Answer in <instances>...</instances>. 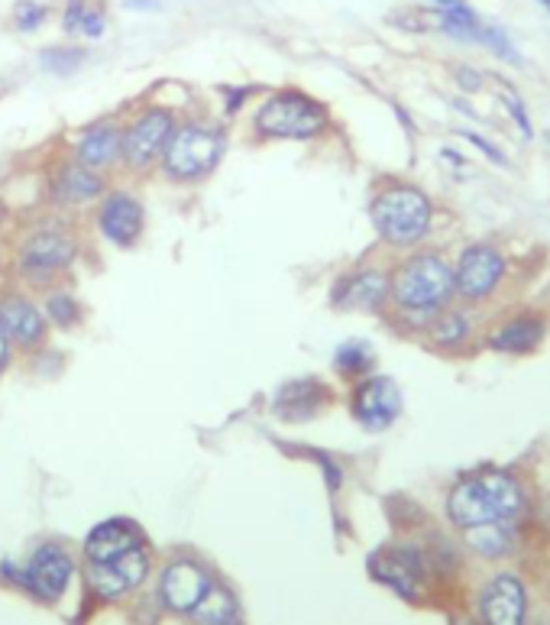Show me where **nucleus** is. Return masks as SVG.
I'll use <instances>...</instances> for the list:
<instances>
[{
    "mask_svg": "<svg viewBox=\"0 0 550 625\" xmlns=\"http://www.w3.org/2000/svg\"><path fill=\"white\" fill-rule=\"evenodd\" d=\"M522 509H525V490L512 473L502 470H482L463 477L447 493V519L460 531L489 521H512Z\"/></svg>",
    "mask_w": 550,
    "mask_h": 625,
    "instance_id": "f257e3e1",
    "label": "nucleus"
},
{
    "mask_svg": "<svg viewBox=\"0 0 550 625\" xmlns=\"http://www.w3.org/2000/svg\"><path fill=\"white\" fill-rule=\"evenodd\" d=\"M389 299L399 312H443L453 299V266L440 253H415L395 266L389 276Z\"/></svg>",
    "mask_w": 550,
    "mask_h": 625,
    "instance_id": "f03ea898",
    "label": "nucleus"
},
{
    "mask_svg": "<svg viewBox=\"0 0 550 625\" xmlns=\"http://www.w3.org/2000/svg\"><path fill=\"white\" fill-rule=\"evenodd\" d=\"M369 214H372L376 233L389 247L408 250V247H418L428 237L431 220H435V205L415 185H392V189L376 195Z\"/></svg>",
    "mask_w": 550,
    "mask_h": 625,
    "instance_id": "7ed1b4c3",
    "label": "nucleus"
},
{
    "mask_svg": "<svg viewBox=\"0 0 550 625\" xmlns=\"http://www.w3.org/2000/svg\"><path fill=\"white\" fill-rule=\"evenodd\" d=\"M328 127V110L302 92H279L256 113V130L272 140H311Z\"/></svg>",
    "mask_w": 550,
    "mask_h": 625,
    "instance_id": "20e7f679",
    "label": "nucleus"
},
{
    "mask_svg": "<svg viewBox=\"0 0 550 625\" xmlns=\"http://www.w3.org/2000/svg\"><path fill=\"white\" fill-rule=\"evenodd\" d=\"M223 156V133L211 127H182L166 146V172L172 179H201Z\"/></svg>",
    "mask_w": 550,
    "mask_h": 625,
    "instance_id": "39448f33",
    "label": "nucleus"
},
{
    "mask_svg": "<svg viewBox=\"0 0 550 625\" xmlns=\"http://www.w3.org/2000/svg\"><path fill=\"white\" fill-rule=\"evenodd\" d=\"M505 276V256L492 243H469L453 266V289L460 302H486Z\"/></svg>",
    "mask_w": 550,
    "mask_h": 625,
    "instance_id": "423d86ee",
    "label": "nucleus"
},
{
    "mask_svg": "<svg viewBox=\"0 0 550 625\" xmlns=\"http://www.w3.org/2000/svg\"><path fill=\"white\" fill-rule=\"evenodd\" d=\"M369 570L372 577L389 587L392 593H399L408 603H418L425 597V584H428V557L412 548V544H399L389 551H379L369 557Z\"/></svg>",
    "mask_w": 550,
    "mask_h": 625,
    "instance_id": "0eeeda50",
    "label": "nucleus"
},
{
    "mask_svg": "<svg viewBox=\"0 0 550 625\" xmlns=\"http://www.w3.org/2000/svg\"><path fill=\"white\" fill-rule=\"evenodd\" d=\"M172 133H175V120L169 110H159V107L143 110L133 120V127L123 133V159L139 172L149 169L159 156H166Z\"/></svg>",
    "mask_w": 550,
    "mask_h": 625,
    "instance_id": "6e6552de",
    "label": "nucleus"
},
{
    "mask_svg": "<svg viewBox=\"0 0 550 625\" xmlns=\"http://www.w3.org/2000/svg\"><path fill=\"white\" fill-rule=\"evenodd\" d=\"M479 623L482 625H525L528 620V590L515 574H496L479 590Z\"/></svg>",
    "mask_w": 550,
    "mask_h": 625,
    "instance_id": "1a4fd4ad",
    "label": "nucleus"
},
{
    "mask_svg": "<svg viewBox=\"0 0 550 625\" xmlns=\"http://www.w3.org/2000/svg\"><path fill=\"white\" fill-rule=\"evenodd\" d=\"M350 409L366 431H386L389 424H395V418L402 416V389L389 376H366L353 389Z\"/></svg>",
    "mask_w": 550,
    "mask_h": 625,
    "instance_id": "9d476101",
    "label": "nucleus"
},
{
    "mask_svg": "<svg viewBox=\"0 0 550 625\" xmlns=\"http://www.w3.org/2000/svg\"><path fill=\"white\" fill-rule=\"evenodd\" d=\"M72 260H75V243H72V237H65L59 230H39L20 250L23 276H29L36 283H46L49 276L65 269Z\"/></svg>",
    "mask_w": 550,
    "mask_h": 625,
    "instance_id": "9b49d317",
    "label": "nucleus"
},
{
    "mask_svg": "<svg viewBox=\"0 0 550 625\" xmlns=\"http://www.w3.org/2000/svg\"><path fill=\"white\" fill-rule=\"evenodd\" d=\"M72 574H75L72 557H69L59 544H42V548L33 554V561H29L26 574L20 577V584H23L29 593H36L39 600H49V603H52V600H59V597L65 593Z\"/></svg>",
    "mask_w": 550,
    "mask_h": 625,
    "instance_id": "f8f14e48",
    "label": "nucleus"
},
{
    "mask_svg": "<svg viewBox=\"0 0 550 625\" xmlns=\"http://www.w3.org/2000/svg\"><path fill=\"white\" fill-rule=\"evenodd\" d=\"M211 587H215V584H211V574H208L201 564H195V561H175V564L166 567L159 593H162V603H166L172 613H192V610L205 600V593H208Z\"/></svg>",
    "mask_w": 550,
    "mask_h": 625,
    "instance_id": "ddd939ff",
    "label": "nucleus"
},
{
    "mask_svg": "<svg viewBox=\"0 0 550 625\" xmlns=\"http://www.w3.org/2000/svg\"><path fill=\"white\" fill-rule=\"evenodd\" d=\"M389 302V276L376 266L356 269L333 289V305L343 312H379Z\"/></svg>",
    "mask_w": 550,
    "mask_h": 625,
    "instance_id": "4468645a",
    "label": "nucleus"
},
{
    "mask_svg": "<svg viewBox=\"0 0 550 625\" xmlns=\"http://www.w3.org/2000/svg\"><path fill=\"white\" fill-rule=\"evenodd\" d=\"M98 227H101V233L108 237L110 243L130 247L139 237V230H143V208H139V202L133 195H126V192H113L108 202H105L101 214H98Z\"/></svg>",
    "mask_w": 550,
    "mask_h": 625,
    "instance_id": "2eb2a0df",
    "label": "nucleus"
},
{
    "mask_svg": "<svg viewBox=\"0 0 550 625\" xmlns=\"http://www.w3.org/2000/svg\"><path fill=\"white\" fill-rule=\"evenodd\" d=\"M328 386L318 383V380H295L289 386L279 389L276 396V416L285 418V421H308L315 418L325 406H328Z\"/></svg>",
    "mask_w": 550,
    "mask_h": 625,
    "instance_id": "dca6fc26",
    "label": "nucleus"
},
{
    "mask_svg": "<svg viewBox=\"0 0 550 625\" xmlns=\"http://www.w3.org/2000/svg\"><path fill=\"white\" fill-rule=\"evenodd\" d=\"M136 544H143L136 525H130V521L123 519H110L101 521L98 528H91V534L85 541V554H88L91 564H105V561L120 557L123 551H130Z\"/></svg>",
    "mask_w": 550,
    "mask_h": 625,
    "instance_id": "f3484780",
    "label": "nucleus"
},
{
    "mask_svg": "<svg viewBox=\"0 0 550 625\" xmlns=\"http://www.w3.org/2000/svg\"><path fill=\"white\" fill-rule=\"evenodd\" d=\"M0 324L7 330V337L20 347H36L46 334V321L42 314L36 312L33 302L20 299V296H10L0 302Z\"/></svg>",
    "mask_w": 550,
    "mask_h": 625,
    "instance_id": "a211bd4d",
    "label": "nucleus"
},
{
    "mask_svg": "<svg viewBox=\"0 0 550 625\" xmlns=\"http://www.w3.org/2000/svg\"><path fill=\"white\" fill-rule=\"evenodd\" d=\"M105 192V182L95 169H88L85 163H69L62 166L59 179H56V199L65 205H85L91 199H98Z\"/></svg>",
    "mask_w": 550,
    "mask_h": 625,
    "instance_id": "6ab92c4d",
    "label": "nucleus"
},
{
    "mask_svg": "<svg viewBox=\"0 0 550 625\" xmlns=\"http://www.w3.org/2000/svg\"><path fill=\"white\" fill-rule=\"evenodd\" d=\"M545 334H548V327H545V321L538 314H522V317H515V321H509L505 327L496 330L492 350H499V353H528L545 340Z\"/></svg>",
    "mask_w": 550,
    "mask_h": 625,
    "instance_id": "aec40b11",
    "label": "nucleus"
},
{
    "mask_svg": "<svg viewBox=\"0 0 550 625\" xmlns=\"http://www.w3.org/2000/svg\"><path fill=\"white\" fill-rule=\"evenodd\" d=\"M123 156V133L113 123H101L95 130H88L78 143V159L88 169H101V166H113Z\"/></svg>",
    "mask_w": 550,
    "mask_h": 625,
    "instance_id": "412c9836",
    "label": "nucleus"
},
{
    "mask_svg": "<svg viewBox=\"0 0 550 625\" xmlns=\"http://www.w3.org/2000/svg\"><path fill=\"white\" fill-rule=\"evenodd\" d=\"M466 534V544L479 554V557H505L512 551V525L509 521H489V525H479V528H469L463 531Z\"/></svg>",
    "mask_w": 550,
    "mask_h": 625,
    "instance_id": "4be33fe9",
    "label": "nucleus"
},
{
    "mask_svg": "<svg viewBox=\"0 0 550 625\" xmlns=\"http://www.w3.org/2000/svg\"><path fill=\"white\" fill-rule=\"evenodd\" d=\"M482 23H486V20H479V13H476L469 3H460V7L438 10V29L443 33V36L456 39V43H476V39H479Z\"/></svg>",
    "mask_w": 550,
    "mask_h": 625,
    "instance_id": "5701e85b",
    "label": "nucleus"
},
{
    "mask_svg": "<svg viewBox=\"0 0 550 625\" xmlns=\"http://www.w3.org/2000/svg\"><path fill=\"white\" fill-rule=\"evenodd\" d=\"M192 616L201 625H233L236 623V600H233L230 590L211 587L205 593V600L192 610Z\"/></svg>",
    "mask_w": 550,
    "mask_h": 625,
    "instance_id": "b1692460",
    "label": "nucleus"
},
{
    "mask_svg": "<svg viewBox=\"0 0 550 625\" xmlns=\"http://www.w3.org/2000/svg\"><path fill=\"white\" fill-rule=\"evenodd\" d=\"M466 337H469V314L460 309H450V312L443 309L428 327V340L435 347H460Z\"/></svg>",
    "mask_w": 550,
    "mask_h": 625,
    "instance_id": "393cba45",
    "label": "nucleus"
},
{
    "mask_svg": "<svg viewBox=\"0 0 550 625\" xmlns=\"http://www.w3.org/2000/svg\"><path fill=\"white\" fill-rule=\"evenodd\" d=\"M372 363H376V353H372V347H369L366 340H346V344H340L337 353H333V366H337V373L346 376V380L366 376V373L372 370Z\"/></svg>",
    "mask_w": 550,
    "mask_h": 625,
    "instance_id": "a878e982",
    "label": "nucleus"
},
{
    "mask_svg": "<svg viewBox=\"0 0 550 625\" xmlns=\"http://www.w3.org/2000/svg\"><path fill=\"white\" fill-rule=\"evenodd\" d=\"M113 564V570L123 577V584L133 590V587H139L143 580H146V574H149V557H146V551H143V544H136V548H130V551H123L120 557H113L108 561Z\"/></svg>",
    "mask_w": 550,
    "mask_h": 625,
    "instance_id": "bb28decb",
    "label": "nucleus"
},
{
    "mask_svg": "<svg viewBox=\"0 0 550 625\" xmlns=\"http://www.w3.org/2000/svg\"><path fill=\"white\" fill-rule=\"evenodd\" d=\"M476 43H479V46H486L492 56L505 59L509 65H522V52L515 49L512 36H509L502 26H496V23H482V29H479V39H476Z\"/></svg>",
    "mask_w": 550,
    "mask_h": 625,
    "instance_id": "cd10ccee",
    "label": "nucleus"
},
{
    "mask_svg": "<svg viewBox=\"0 0 550 625\" xmlns=\"http://www.w3.org/2000/svg\"><path fill=\"white\" fill-rule=\"evenodd\" d=\"M88 587L101 597V600H113V597H120V593H126L130 587L123 584V577L113 570V564H91L88 561Z\"/></svg>",
    "mask_w": 550,
    "mask_h": 625,
    "instance_id": "c85d7f7f",
    "label": "nucleus"
},
{
    "mask_svg": "<svg viewBox=\"0 0 550 625\" xmlns=\"http://www.w3.org/2000/svg\"><path fill=\"white\" fill-rule=\"evenodd\" d=\"M82 59H85V52L78 46H52L39 56L42 69L52 75H72L82 65Z\"/></svg>",
    "mask_w": 550,
    "mask_h": 625,
    "instance_id": "c756f323",
    "label": "nucleus"
},
{
    "mask_svg": "<svg viewBox=\"0 0 550 625\" xmlns=\"http://www.w3.org/2000/svg\"><path fill=\"white\" fill-rule=\"evenodd\" d=\"M46 16H49V10H46V3H39V0H20L16 10H13L16 29H23V33L39 29V26L46 23Z\"/></svg>",
    "mask_w": 550,
    "mask_h": 625,
    "instance_id": "7c9ffc66",
    "label": "nucleus"
},
{
    "mask_svg": "<svg viewBox=\"0 0 550 625\" xmlns=\"http://www.w3.org/2000/svg\"><path fill=\"white\" fill-rule=\"evenodd\" d=\"M49 317L59 324V327H72L75 321H78V302L69 296V292H56V296H49Z\"/></svg>",
    "mask_w": 550,
    "mask_h": 625,
    "instance_id": "2f4dec72",
    "label": "nucleus"
},
{
    "mask_svg": "<svg viewBox=\"0 0 550 625\" xmlns=\"http://www.w3.org/2000/svg\"><path fill=\"white\" fill-rule=\"evenodd\" d=\"M105 26H108V20H105V10L88 3V7H85V13H82L78 33H82V36H88V39H98V36H105Z\"/></svg>",
    "mask_w": 550,
    "mask_h": 625,
    "instance_id": "473e14b6",
    "label": "nucleus"
},
{
    "mask_svg": "<svg viewBox=\"0 0 550 625\" xmlns=\"http://www.w3.org/2000/svg\"><path fill=\"white\" fill-rule=\"evenodd\" d=\"M502 101H505V107H509V113H512V120L518 123V130L525 133V136H531L535 130H531V120H528V110H525V105H522V98L515 95V92H502Z\"/></svg>",
    "mask_w": 550,
    "mask_h": 625,
    "instance_id": "72a5a7b5",
    "label": "nucleus"
},
{
    "mask_svg": "<svg viewBox=\"0 0 550 625\" xmlns=\"http://www.w3.org/2000/svg\"><path fill=\"white\" fill-rule=\"evenodd\" d=\"M88 0H69L65 13H62V26L65 33H78V23H82V13H85Z\"/></svg>",
    "mask_w": 550,
    "mask_h": 625,
    "instance_id": "f704fd0d",
    "label": "nucleus"
},
{
    "mask_svg": "<svg viewBox=\"0 0 550 625\" xmlns=\"http://www.w3.org/2000/svg\"><path fill=\"white\" fill-rule=\"evenodd\" d=\"M460 136H463V140H469V143H473L476 149H482V153H486V156H489L492 163H505L502 149H496V146H492V143H489L486 136H479V133H473V130H463Z\"/></svg>",
    "mask_w": 550,
    "mask_h": 625,
    "instance_id": "c9c22d12",
    "label": "nucleus"
},
{
    "mask_svg": "<svg viewBox=\"0 0 550 625\" xmlns=\"http://www.w3.org/2000/svg\"><path fill=\"white\" fill-rule=\"evenodd\" d=\"M456 79H460V85H463L466 92H479V88H482V75L473 72V69H460Z\"/></svg>",
    "mask_w": 550,
    "mask_h": 625,
    "instance_id": "e433bc0d",
    "label": "nucleus"
},
{
    "mask_svg": "<svg viewBox=\"0 0 550 625\" xmlns=\"http://www.w3.org/2000/svg\"><path fill=\"white\" fill-rule=\"evenodd\" d=\"M130 10H159V0H123Z\"/></svg>",
    "mask_w": 550,
    "mask_h": 625,
    "instance_id": "4c0bfd02",
    "label": "nucleus"
},
{
    "mask_svg": "<svg viewBox=\"0 0 550 625\" xmlns=\"http://www.w3.org/2000/svg\"><path fill=\"white\" fill-rule=\"evenodd\" d=\"M7 340H10V337H7V330H3V324H0V370L7 366V353H10Z\"/></svg>",
    "mask_w": 550,
    "mask_h": 625,
    "instance_id": "58836bf2",
    "label": "nucleus"
},
{
    "mask_svg": "<svg viewBox=\"0 0 550 625\" xmlns=\"http://www.w3.org/2000/svg\"><path fill=\"white\" fill-rule=\"evenodd\" d=\"M428 3H435L438 10H447V7H460V3H466V0H428Z\"/></svg>",
    "mask_w": 550,
    "mask_h": 625,
    "instance_id": "ea45409f",
    "label": "nucleus"
},
{
    "mask_svg": "<svg viewBox=\"0 0 550 625\" xmlns=\"http://www.w3.org/2000/svg\"><path fill=\"white\" fill-rule=\"evenodd\" d=\"M450 625H476V623H473V620H453Z\"/></svg>",
    "mask_w": 550,
    "mask_h": 625,
    "instance_id": "a19ab883",
    "label": "nucleus"
},
{
    "mask_svg": "<svg viewBox=\"0 0 550 625\" xmlns=\"http://www.w3.org/2000/svg\"><path fill=\"white\" fill-rule=\"evenodd\" d=\"M538 3H545V10H548V13H550V0H538Z\"/></svg>",
    "mask_w": 550,
    "mask_h": 625,
    "instance_id": "79ce46f5",
    "label": "nucleus"
},
{
    "mask_svg": "<svg viewBox=\"0 0 550 625\" xmlns=\"http://www.w3.org/2000/svg\"><path fill=\"white\" fill-rule=\"evenodd\" d=\"M0 220H3V208H0Z\"/></svg>",
    "mask_w": 550,
    "mask_h": 625,
    "instance_id": "37998d69",
    "label": "nucleus"
}]
</instances>
